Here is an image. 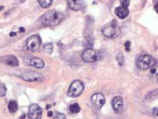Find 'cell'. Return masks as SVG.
Wrapping results in <instances>:
<instances>
[{
	"label": "cell",
	"instance_id": "obj_1",
	"mask_svg": "<svg viewBox=\"0 0 158 119\" xmlns=\"http://www.w3.org/2000/svg\"><path fill=\"white\" fill-rule=\"evenodd\" d=\"M63 18L61 13L55 10H51L42 16V22L46 26H55L61 22Z\"/></svg>",
	"mask_w": 158,
	"mask_h": 119
},
{
	"label": "cell",
	"instance_id": "obj_2",
	"mask_svg": "<svg viewBox=\"0 0 158 119\" xmlns=\"http://www.w3.org/2000/svg\"><path fill=\"white\" fill-rule=\"evenodd\" d=\"M102 32L104 36L109 38H115L120 33L119 29L116 20H113L110 23L105 25L102 29Z\"/></svg>",
	"mask_w": 158,
	"mask_h": 119
},
{
	"label": "cell",
	"instance_id": "obj_3",
	"mask_svg": "<svg viewBox=\"0 0 158 119\" xmlns=\"http://www.w3.org/2000/svg\"><path fill=\"white\" fill-rule=\"evenodd\" d=\"M156 63L155 58L150 55H140L136 61V64L140 69L146 70L153 67Z\"/></svg>",
	"mask_w": 158,
	"mask_h": 119
},
{
	"label": "cell",
	"instance_id": "obj_4",
	"mask_svg": "<svg viewBox=\"0 0 158 119\" xmlns=\"http://www.w3.org/2000/svg\"><path fill=\"white\" fill-rule=\"evenodd\" d=\"M83 90V83L79 80H76L71 83L68 90L67 95L70 97L76 98L81 95Z\"/></svg>",
	"mask_w": 158,
	"mask_h": 119
},
{
	"label": "cell",
	"instance_id": "obj_5",
	"mask_svg": "<svg viewBox=\"0 0 158 119\" xmlns=\"http://www.w3.org/2000/svg\"><path fill=\"white\" fill-rule=\"evenodd\" d=\"M82 58L83 60L86 63H94L99 60L101 54L94 49L89 48L83 52Z\"/></svg>",
	"mask_w": 158,
	"mask_h": 119
},
{
	"label": "cell",
	"instance_id": "obj_6",
	"mask_svg": "<svg viewBox=\"0 0 158 119\" xmlns=\"http://www.w3.org/2000/svg\"><path fill=\"white\" fill-rule=\"evenodd\" d=\"M21 77L27 82H43L45 77L43 74L37 71H26L22 73Z\"/></svg>",
	"mask_w": 158,
	"mask_h": 119
},
{
	"label": "cell",
	"instance_id": "obj_7",
	"mask_svg": "<svg viewBox=\"0 0 158 119\" xmlns=\"http://www.w3.org/2000/svg\"><path fill=\"white\" fill-rule=\"evenodd\" d=\"M41 44V39L39 36L35 35L30 36L26 41V47L28 51H35L38 50Z\"/></svg>",
	"mask_w": 158,
	"mask_h": 119
},
{
	"label": "cell",
	"instance_id": "obj_8",
	"mask_svg": "<svg viewBox=\"0 0 158 119\" xmlns=\"http://www.w3.org/2000/svg\"><path fill=\"white\" fill-rule=\"evenodd\" d=\"M105 102V96L101 93H96L92 95L91 98V104L96 110H100Z\"/></svg>",
	"mask_w": 158,
	"mask_h": 119
},
{
	"label": "cell",
	"instance_id": "obj_9",
	"mask_svg": "<svg viewBox=\"0 0 158 119\" xmlns=\"http://www.w3.org/2000/svg\"><path fill=\"white\" fill-rule=\"evenodd\" d=\"M42 114V108L36 104H32L29 110V116L30 119H41Z\"/></svg>",
	"mask_w": 158,
	"mask_h": 119
},
{
	"label": "cell",
	"instance_id": "obj_10",
	"mask_svg": "<svg viewBox=\"0 0 158 119\" xmlns=\"http://www.w3.org/2000/svg\"><path fill=\"white\" fill-rule=\"evenodd\" d=\"M0 62L11 66H19V61L17 58L13 55H7L0 57Z\"/></svg>",
	"mask_w": 158,
	"mask_h": 119
},
{
	"label": "cell",
	"instance_id": "obj_11",
	"mask_svg": "<svg viewBox=\"0 0 158 119\" xmlns=\"http://www.w3.org/2000/svg\"><path fill=\"white\" fill-rule=\"evenodd\" d=\"M112 107L116 113H119L123 109V101L121 96H117L114 97L112 100Z\"/></svg>",
	"mask_w": 158,
	"mask_h": 119
},
{
	"label": "cell",
	"instance_id": "obj_12",
	"mask_svg": "<svg viewBox=\"0 0 158 119\" xmlns=\"http://www.w3.org/2000/svg\"><path fill=\"white\" fill-rule=\"evenodd\" d=\"M27 64L30 66H33L36 68L41 69L44 66V61L39 58L35 57H30L26 60Z\"/></svg>",
	"mask_w": 158,
	"mask_h": 119
},
{
	"label": "cell",
	"instance_id": "obj_13",
	"mask_svg": "<svg viewBox=\"0 0 158 119\" xmlns=\"http://www.w3.org/2000/svg\"><path fill=\"white\" fill-rule=\"evenodd\" d=\"M129 13L130 11L128 8L124 7L122 6L118 7L115 9V14L118 18L121 19H124L127 17L129 16Z\"/></svg>",
	"mask_w": 158,
	"mask_h": 119
},
{
	"label": "cell",
	"instance_id": "obj_14",
	"mask_svg": "<svg viewBox=\"0 0 158 119\" xmlns=\"http://www.w3.org/2000/svg\"><path fill=\"white\" fill-rule=\"evenodd\" d=\"M67 4L69 7L74 11L80 10L84 5V2L79 0H68Z\"/></svg>",
	"mask_w": 158,
	"mask_h": 119
},
{
	"label": "cell",
	"instance_id": "obj_15",
	"mask_svg": "<svg viewBox=\"0 0 158 119\" xmlns=\"http://www.w3.org/2000/svg\"><path fill=\"white\" fill-rule=\"evenodd\" d=\"M8 108L11 113H15L18 110V104L13 100H11L8 104Z\"/></svg>",
	"mask_w": 158,
	"mask_h": 119
},
{
	"label": "cell",
	"instance_id": "obj_16",
	"mask_svg": "<svg viewBox=\"0 0 158 119\" xmlns=\"http://www.w3.org/2000/svg\"><path fill=\"white\" fill-rule=\"evenodd\" d=\"M70 110L73 114L78 113L80 111V107L77 103H74L70 106Z\"/></svg>",
	"mask_w": 158,
	"mask_h": 119
},
{
	"label": "cell",
	"instance_id": "obj_17",
	"mask_svg": "<svg viewBox=\"0 0 158 119\" xmlns=\"http://www.w3.org/2000/svg\"><path fill=\"white\" fill-rule=\"evenodd\" d=\"M40 5L43 8H48L52 4V1L51 0H38Z\"/></svg>",
	"mask_w": 158,
	"mask_h": 119
},
{
	"label": "cell",
	"instance_id": "obj_18",
	"mask_svg": "<svg viewBox=\"0 0 158 119\" xmlns=\"http://www.w3.org/2000/svg\"><path fill=\"white\" fill-rule=\"evenodd\" d=\"M53 45L52 44H50V43H48V44H46L44 45V51H45L46 53L47 54H52V51H53Z\"/></svg>",
	"mask_w": 158,
	"mask_h": 119
},
{
	"label": "cell",
	"instance_id": "obj_19",
	"mask_svg": "<svg viewBox=\"0 0 158 119\" xmlns=\"http://www.w3.org/2000/svg\"><path fill=\"white\" fill-rule=\"evenodd\" d=\"M116 61H117L118 64L121 66H123V64L124 63V58L121 52L118 53L116 57Z\"/></svg>",
	"mask_w": 158,
	"mask_h": 119
},
{
	"label": "cell",
	"instance_id": "obj_20",
	"mask_svg": "<svg viewBox=\"0 0 158 119\" xmlns=\"http://www.w3.org/2000/svg\"><path fill=\"white\" fill-rule=\"evenodd\" d=\"M7 92V88L3 83H0V96H4Z\"/></svg>",
	"mask_w": 158,
	"mask_h": 119
},
{
	"label": "cell",
	"instance_id": "obj_21",
	"mask_svg": "<svg viewBox=\"0 0 158 119\" xmlns=\"http://www.w3.org/2000/svg\"><path fill=\"white\" fill-rule=\"evenodd\" d=\"M52 119H66V116L63 113H58Z\"/></svg>",
	"mask_w": 158,
	"mask_h": 119
},
{
	"label": "cell",
	"instance_id": "obj_22",
	"mask_svg": "<svg viewBox=\"0 0 158 119\" xmlns=\"http://www.w3.org/2000/svg\"><path fill=\"white\" fill-rule=\"evenodd\" d=\"M124 46H125V50L127 51V52H129L131 49V42L129 41H127L125 44H124Z\"/></svg>",
	"mask_w": 158,
	"mask_h": 119
},
{
	"label": "cell",
	"instance_id": "obj_23",
	"mask_svg": "<svg viewBox=\"0 0 158 119\" xmlns=\"http://www.w3.org/2000/svg\"><path fill=\"white\" fill-rule=\"evenodd\" d=\"M121 2V6H122V7H126V8H128V7H129V4H130V1H128V0H127V1H120Z\"/></svg>",
	"mask_w": 158,
	"mask_h": 119
},
{
	"label": "cell",
	"instance_id": "obj_24",
	"mask_svg": "<svg viewBox=\"0 0 158 119\" xmlns=\"http://www.w3.org/2000/svg\"><path fill=\"white\" fill-rule=\"evenodd\" d=\"M153 114L158 117V107H155L153 109Z\"/></svg>",
	"mask_w": 158,
	"mask_h": 119
},
{
	"label": "cell",
	"instance_id": "obj_25",
	"mask_svg": "<svg viewBox=\"0 0 158 119\" xmlns=\"http://www.w3.org/2000/svg\"><path fill=\"white\" fill-rule=\"evenodd\" d=\"M150 72L152 73V74H155L156 72V69H155V68H152V69H151L150 70Z\"/></svg>",
	"mask_w": 158,
	"mask_h": 119
},
{
	"label": "cell",
	"instance_id": "obj_26",
	"mask_svg": "<svg viewBox=\"0 0 158 119\" xmlns=\"http://www.w3.org/2000/svg\"><path fill=\"white\" fill-rule=\"evenodd\" d=\"M16 32H11L10 33V36L11 37L14 36H16Z\"/></svg>",
	"mask_w": 158,
	"mask_h": 119
},
{
	"label": "cell",
	"instance_id": "obj_27",
	"mask_svg": "<svg viewBox=\"0 0 158 119\" xmlns=\"http://www.w3.org/2000/svg\"><path fill=\"white\" fill-rule=\"evenodd\" d=\"M155 9L156 13L158 14V2L155 4Z\"/></svg>",
	"mask_w": 158,
	"mask_h": 119
},
{
	"label": "cell",
	"instance_id": "obj_28",
	"mask_svg": "<svg viewBox=\"0 0 158 119\" xmlns=\"http://www.w3.org/2000/svg\"><path fill=\"white\" fill-rule=\"evenodd\" d=\"M52 114H53V113H52V111H49V112H48V116L49 117H52Z\"/></svg>",
	"mask_w": 158,
	"mask_h": 119
},
{
	"label": "cell",
	"instance_id": "obj_29",
	"mask_svg": "<svg viewBox=\"0 0 158 119\" xmlns=\"http://www.w3.org/2000/svg\"><path fill=\"white\" fill-rule=\"evenodd\" d=\"M20 30L21 32H25V29L24 27H20Z\"/></svg>",
	"mask_w": 158,
	"mask_h": 119
},
{
	"label": "cell",
	"instance_id": "obj_30",
	"mask_svg": "<svg viewBox=\"0 0 158 119\" xmlns=\"http://www.w3.org/2000/svg\"><path fill=\"white\" fill-rule=\"evenodd\" d=\"M3 9H4V7H3V6H1V5H0V11H2Z\"/></svg>",
	"mask_w": 158,
	"mask_h": 119
},
{
	"label": "cell",
	"instance_id": "obj_31",
	"mask_svg": "<svg viewBox=\"0 0 158 119\" xmlns=\"http://www.w3.org/2000/svg\"><path fill=\"white\" fill-rule=\"evenodd\" d=\"M156 80H157V82H158V73H157L156 75Z\"/></svg>",
	"mask_w": 158,
	"mask_h": 119
}]
</instances>
